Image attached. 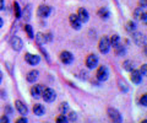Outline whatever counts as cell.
Instances as JSON below:
<instances>
[{
	"label": "cell",
	"instance_id": "obj_35",
	"mask_svg": "<svg viewBox=\"0 0 147 123\" xmlns=\"http://www.w3.org/2000/svg\"><path fill=\"white\" fill-rule=\"evenodd\" d=\"M4 9V0H0V10Z\"/></svg>",
	"mask_w": 147,
	"mask_h": 123
},
{
	"label": "cell",
	"instance_id": "obj_20",
	"mask_svg": "<svg viewBox=\"0 0 147 123\" xmlns=\"http://www.w3.org/2000/svg\"><path fill=\"white\" fill-rule=\"evenodd\" d=\"M109 42H110V46H113V47L118 46V44H119V36H118V35H113L112 37H110Z\"/></svg>",
	"mask_w": 147,
	"mask_h": 123
},
{
	"label": "cell",
	"instance_id": "obj_13",
	"mask_svg": "<svg viewBox=\"0 0 147 123\" xmlns=\"http://www.w3.org/2000/svg\"><path fill=\"white\" fill-rule=\"evenodd\" d=\"M69 20H70V24L75 30H80L81 29V21H80L79 17H77V15L72 14V15H70V17H69Z\"/></svg>",
	"mask_w": 147,
	"mask_h": 123
},
{
	"label": "cell",
	"instance_id": "obj_23",
	"mask_svg": "<svg viewBox=\"0 0 147 123\" xmlns=\"http://www.w3.org/2000/svg\"><path fill=\"white\" fill-rule=\"evenodd\" d=\"M13 11H15V16L16 17H20L21 16V9H20V5L17 3L13 4Z\"/></svg>",
	"mask_w": 147,
	"mask_h": 123
},
{
	"label": "cell",
	"instance_id": "obj_5",
	"mask_svg": "<svg viewBox=\"0 0 147 123\" xmlns=\"http://www.w3.org/2000/svg\"><path fill=\"white\" fill-rule=\"evenodd\" d=\"M10 44H11V48L13 49V51H16V52H20L22 49V46H24L22 39L20 37H17V36H13V37L11 38Z\"/></svg>",
	"mask_w": 147,
	"mask_h": 123
},
{
	"label": "cell",
	"instance_id": "obj_3",
	"mask_svg": "<svg viewBox=\"0 0 147 123\" xmlns=\"http://www.w3.org/2000/svg\"><path fill=\"white\" fill-rule=\"evenodd\" d=\"M109 78V70H108V68L107 67H99L98 68V70H97V79L99 81H105Z\"/></svg>",
	"mask_w": 147,
	"mask_h": 123
},
{
	"label": "cell",
	"instance_id": "obj_16",
	"mask_svg": "<svg viewBox=\"0 0 147 123\" xmlns=\"http://www.w3.org/2000/svg\"><path fill=\"white\" fill-rule=\"evenodd\" d=\"M38 75H39V73L37 71V70H32V71H30L28 74H27L26 79H27L28 83H34V81L38 79Z\"/></svg>",
	"mask_w": 147,
	"mask_h": 123
},
{
	"label": "cell",
	"instance_id": "obj_6",
	"mask_svg": "<svg viewBox=\"0 0 147 123\" xmlns=\"http://www.w3.org/2000/svg\"><path fill=\"white\" fill-rule=\"evenodd\" d=\"M52 12V7L48 6V5H40L37 10V15L39 17H48Z\"/></svg>",
	"mask_w": 147,
	"mask_h": 123
},
{
	"label": "cell",
	"instance_id": "obj_11",
	"mask_svg": "<svg viewBox=\"0 0 147 123\" xmlns=\"http://www.w3.org/2000/svg\"><path fill=\"white\" fill-rule=\"evenodd\" d=\"M43 90H44V88H43L42 85H34L33 88L31 89V95H32V97H34V99L42 97Z\"/></svg>",
	"mask_w": 147,
	"mask_h": 123
},
{
	"label": "cell",
	"instance_id": "obj_18",
	"mask_svg": "<svg viewBox=\"0 0 147 123\" xmlns=\"http://www.w3.org/2000/svg\"><path fill=\"white\" fill-rule=\"evenodd\" d=\"M109 10L107 7H102V9H99L98 10V16L100 17V19H108L109 17Z\"/></svg>",
	"mask_w": 147,
	"mask_h": 123
},
{
	"label": "cell",
	"instance_id": "obj_10",
	"mask_svg": "<svg viewBox=\"0 0 147 123\" xmlns=\"http://www.w3.org/2000/svg\"><path fill=\"white\" fill-rule=\"evenodd\" d=\"M60 60L64 63V64H71V63L74 62V56H72L70 52L64 51L60 54Z\"/></svg>",
	"mask_w": 147,
	"mask_h": 123
},
{
	"label": "cell",
	"instance_id": "obj_34",
	"mask_svg": "<svg viewBox=\"0 0 147 123\" xmlns=\"http://www.w3.org/2000/svg\"><path fill=\"white\" fill-rule=\"evenodd\" d=\"M17 122H18V123H25V122H27V118H26V117L18 118V120H17Z\"/></svg>",
	"mask_w": 147,
	"mask_h": 123
},
{
	"label": "cell",
	"instance_id": "obj_21",
	"mask_svg": "<svg viewBox=\"0 0 147 123\" xmlns=\"http://www.w3.org/2000/svg\"><path fill=\"white\" fill-rule=\"evenodd\" d=\"M25 31L27 32V36H28L30 38H33L34 37V35H33V30H32V27L30 25H26L25 26Z\"/></svg>",
	"mask_w": 147,
	"mask_h": 123
},
{
	"label": "cell",
	"instance_id": "obj_30",
	"mask_svg": "<svg viewBox=\"0 0 147 123\" xmlns=\"http://www.w3.org/2000/svg\"><path fill=\"white\" fill-rule=\"evenodd\" d=\"M66 121H67V118L64 116V115H60V116L57 118V122H66Z\"/></svg>",
	"mask_w": 147,
	"mask_h": 123
},
{
	"label": "cell",
	"instance_id": "obj_33",
	"mask_svg": "<svg viewBox=\"0 0 147 123\" xmlns=\"http://www.w3.org/2000/svg\"><path fill=\"white\" fill-rule=\"evenodd\" d=\"M0 122H10V120H9V117L3 116L1 118H0Z\"/></svg>",
	"mask_w": 147,
	"mask_h": 123
},
{
	"label": "cell",
	"instance_id": "obj_14",
	"mask_svg": "<svg viewBox=\"0 0 147 123\" xmlns=\"http://www.w3.org/2000/svg\"><path fill=\"white\" fill-rule=\"evenodd\" d=\"M15 107H16V110L21 113V115H27V112H28V108H27V106L26 105L22 102V101H20V100H17V101L15 102Z\"/></svg>",
	"mask_w": 147,
	"mask_h": 123
},
{
	"label": "cell",
	"instance_id": "obj_2",
	"mask_svg": "<svg viewBox=\"0 0 147 123\" xmlns=\"http://www.w3.org/2000/svg\"><path fill=\"white\" fill-rule=\"evenodd\" d=\"M98 48H99V52L103 53V54H107L110 49V42H109V38L107 37H102L99 39V43H98Z\"/></svg>",
	"mask_w": 147,
	"mask_h": 123
},
{
	"label": "cell",
	"instance_id": "obj_4",
	"mask_svg": "<svg viewBox=\"0 0 147 123\" xmlns=\"http://www.w3.org/2000/svg\"><path fill=\"white\" fill-rule=\"evenodd\" d=\"M86 65L88 69H94V68L98 65V57L96 56V54H90V56L86 58Z\"/></svg>",
	"mask_w": 147,
	"mask_h": 123
},
{
	"label": "cell",
	"instance_id": "obj_9",
	"mask_svg": "<svg viewBox=\"0 0 147 123\" xmlns=\"http://www.w3.org/2000/svg\"><path fill=\"white\" fill-rule=\"evenodd\" d=\"M108 116L112 118L114 122H121L123 121L120 112H119L118 110H115V108H112V107L108 108Z\"/></svg>",
	"mask_w": 147,
	"mask_h": 123
},
{
	"label": "cell",
	"instance_id": "obj_26",
	"mask_svg": "<svg viewBox=\"0 0 147 123\" xmlns=\"http://www.w3.org/2000/svg\"><path fill=\"white\" fill-rule=\"evenodd\" d=\"M140 102H141V105H142V106L147 107V94L142 95V97H141V100H140Z\"/></svg>",
	"mask_w": 147,
	"mask_h": 123
},
{
	"label": "cell",
	"instance_id": "obj_12",
	"mask_svg": "<svg viewBox=\"0 0 147 123\" xmlns=\"http://www.w3.org/2000/svg\"><path fill=\"white\" fill-rule=\"evenodd\" d=\"M77 17L80 19L81 24H85V22H87V21H88V19H90L88 11H87L86 9H84V7L79 9V11H77Z\"/></svg>",
	"mask_w": 147,
	"mask_h": 123
},
{
	"label": "cell",
	"instance_id": "obj_22",
	"mask_svg": "<svg viewBox=\"0 0 147 123\" xmlns=\"http://www.w3.org/2000/svg\"><path fill=\"white\" fill-rule=\"evenodd\" d=\"M126 30L129 31V32H132V31H135V30H136V24H135V22H132V21L127 22V25H126Z\"/></svg>",
	"mask_w": 147,
	"mask_h": 123
},
{
	"label": "cell",
	"instance_id": "obj_28",
	"mask_svg": "<svg viewBox=\"0 0 147 123\" xmlns=\"http://www.w3.org/2000/svg\"><path fill=\"white\" fill-rule=\"evenodd\" d=\"M140 73L142 75H145V76H147V64H144L141 67V69H140Z\"/></svg>",
	"mask_w": 147,
	"mask_h": 123
},
{
	"label": "cell",
	"instance_id": "obj_37",
	"mask_svg": "<svg viewBox=\"0 0 147 123\" xmlns=\"http://www.w3.org/2000/svg\"><path fill=\"white\" fill-rule=\"evenodd\" d=\"M1 79H3V73L0 71V83H1Z\"/></svg>",
	"mask_w": 147,
	"mask_h": 123
},
{
	"label": "cell",
	"instance_id": "obj_15",
	"mask_svg": "<svg viewBox=\"0 0 147 123\" xmlns=\"http://www.w3.org/2000/svg\"><path fill=\"white\" fill-rule=\"evenodd\" d=\"M131 81L134 84H140L142 81V74L140 73V70H131Z\"/></svg>",
	"mask_w": 147,
	"mask_h": 123
},
{
	"label": "cell",
	"instance_id": "obj_17",
	"mask_svg": "<svg viewBox=\"0 0 147 123\" xmlns=\"http://www.w3.org/2000/svg\"><path fill=\"white\" fill-rule=\"evenodd\" d=\"M33 112H34L36 116H43L44 112H45V108H44L43 105L37 103V105H34V107H33Z\"/></svg>",
	"mask_w": 147,
	"mask_h": 123
},
{
	"label": "cell",
	"instance_id": "obj_32",
	"mask_svg": "<svg viewBox=\"0 0 147 123\" xmlns=\"http://www.w3.org/2000/svg\"><path fill=\"white\" fill-rule=\"evenodd\" d=\"M139 4L141 7H146L147 6V0H139Z\"/></svg>",
	"mask_w": 147,
	"mask_h": 123
},
{
	"label": "cell",
	"instance_id": "obj_7",
	"mask_svg": "<svg viewBox=\"0 0 147 123\" xmlns=\"http://www.w3.org/2000/svg\"><path fill=\"white\" fill-rule=\"evenodd\" d=\"M25 60L30 65H37L40 62L39 56H36V54H31V53H26L25 56Z\"/></svg>",
	"mask_w": 147,
	"mask_h": 123
},
{
	"label": "cell",
	"instance_id": "obj_36",
	"mask_svg": "<svg viewBox=\"0 0 147 123\" xmlns=\"http://www.w3.org/2000/svg\"><path fill=\"white\" fill-rule=\"evenodd\" d=\"M3 24H4V21H3V19H1V17H0V27L3 26Z\"/></svg>",
	"mask_w": 147,
	"mask_h": 123
},
{
	"label": "cell",
	"instance_id": "obj_25",
	"mask_svg": "<svg viewBox=\"0 0 147 123\" xmlns=\"http://www.w3.org/2000/svg\"><path fill=\"white\" fill-rule=\"evenodd\" d=\"M115 53H117V56H121V54L125 53V48H123L121 46H115Z\"/></svg>",
	"mask_w": 147,
	"mask_h": 123
},
{
	"label": "cell",
	"instance_id": "obj_31",
	"mask_svg": "<svg viewBox=\"0 0 147 123\" xmlns=\"http://www.w3.org/2000/svg\"><path fill=\"white\" fill-rule=\"evenodd\" d=\"M75 120H76V113L75 112L69 113V121H75Z\"/></svg>",
	"mask_w": 147,
	"mask_h": 123
},
{
	"label": "cell",
	"instance_id": "obj_24",
	"mask_svg": "<svg viewBox=\"0 0 147 123\" xmlns=\"http://www.w3.org/2000/svg\"><path fill=\"white\" fill-rule=\"evenodd\" d=\"M124 69L127 70V71H131L132 70V62L131 60H125L124 62Z\"/></svg>",
	"mask_w": 147,
	"mask_h": 123
},
{
	"label": "cell",
	"instance_id": "obj_27",
	"mask_svg": "<svg viewBox=\"0 0 147 123\" xmlns=\"http://www.w3.org/2000/svg\"><path fill=\"white\" fill-rule=\"evenodd\" d=\"M59 108H60L61 112H66L67 108H69V105L66 102H63V103H60V107H59Z\"/></svg>",
	"mask_w": 147,
	"mask_h": 123
},
{
	"label": "cell",
	"instance_id": "obj_29",
	"mask_svg": "<svg viewBox=\"0 0 147 123\" xmlns=\"http://www.w3.org/2000/svg\"><path fill=\"white\" fill-rule=\"evenodd\" d=\"M141 21L144 22L145 25H147V12L144 11V14H142V16H141Z\"/></svg>",
	"mask_w": 147,
	"mask_h": 123
},
{
	"label": "cell",
	"instance_id": "obj_1",
	"mask_svg": "<svg viewBox=\"0 0 147 123\" xmlns=\"http://www.w3.org/2000/svg\"><path fill=\"white\" fill-rule=\"evenodd\" d=\"M42 97L44 99L45 102H53L55 99H57V94L55 91L50 88H47L43 90V94H42Z\"/></svg>",
	"mask_w": 147,
	"mask_h": 123
},
{
	"label": "cell",
	"instance_id": "obj_19",
	"mask_svg": "<svg viewBox=\"0 0 147 123\" xmlns=\"http://www.w3.org/2000/svg\"><path fill=\"white\" fill-rule=\"evenodd\" d=\"M144 7H137L136 10L134 11V19L135 20H141V16H142V14H144V10H142Z\"/></svg>",
	"mask_w": 147,
	"mask_h": 123
},
{
	"label": "cell",
	"instance_id": "obj_8",
	"mask_svg": "<svg viewBox=\"0 0 147 123\" xmlns=\"http://www.w3.org/2000/svg\"><path fill=\"white\" fill-rule=\"evenodd\" d=\"M132 39H134V42L137 46H141V47L146 44V37H145V35L141 32H135L132 35Z\"/></svg>",
	"mask_w": 147,
	"mask_h": 123
}]
</instances>
